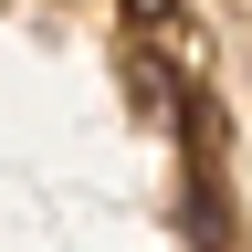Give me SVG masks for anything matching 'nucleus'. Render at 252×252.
<instances>
[{
    "mask_svg": "<svg viewBox=\"0 0 252 252\" xmlns=\"http://www.w3.org/2000/svg\"><path fill=\"white\" fill-rule=\"evenodd\" d=\"M168 11H179V0H126V21H147V32L168 21Z\"/></svg>",
    "mask_w": 252,
    "mask_h": 252,
    "instance_id": "f257e3e1",
    "label": "nucleus"
}]
</instances>
